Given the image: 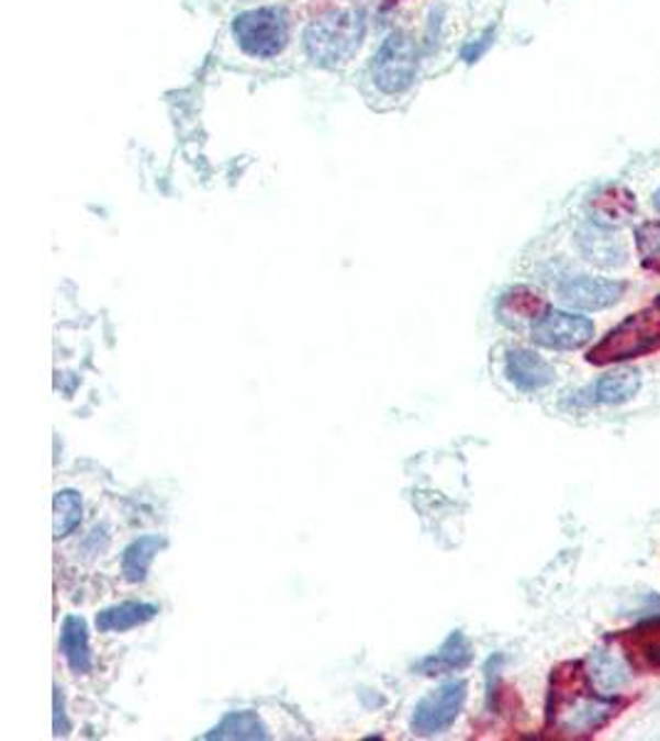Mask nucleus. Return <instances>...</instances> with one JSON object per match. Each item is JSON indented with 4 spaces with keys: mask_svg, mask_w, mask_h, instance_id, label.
<instances>
[{
    "mask_svg": "<svg viewBox=\"0 0 660 741\" xmlns=\"http://www.w3.org/2000/svg\"><path fill=\"white\" fill-rule=\"evenodd\" d=\"M584 675L589 687L594 689L596 695L616 697L630 685V680H634V667H630L624 652L604 645L596 648L584 660Z\"/></svg>",
    "mask_w": 660,
    "mask_h": 741,
    "instance_id": "obj_10",
    "label": "nucleus"
},
{
    "mask_svg": "<svg viewBox=\"0 0 660 741\" xmlns=\"http://www.w3.org/2000/svg\"><path fill=\"white\" fill-rule=\"evenodd\" d=\"M656 306H658V310H660V296H658V300H656Z\"/></svg>",
    "mask_w": 660,
    "mask_h": 741,
    "instance_id": "obj_24",
    "label": "nucleus"
},
{
    "mask_svg": "<svg viewBox=\"0 0 660 741\" xmlns=\"http://www.w3.org/2000/svg\"><path fill=\"white\" fill-rule=\"evenodd\" d=\"M624 280H606V277H589L574 274L559 282V296L571 310L579 312H601L618 304L626 294Z\"/></svg>",
    "mask_w": 660,
    "mask_h": 741,
    "instance_id": "obj_8",
    "label": "nucleus"
},
{
    "mask_svg": "<svg viewBox=\"0 0 660 741\" xmlns=\"http://www.w3.org/2000/svg\"><path fill=\"white\" fill-rule=\"evenodd\" d=\"M470 660H472L470 640L462 636L460 630H452L450 636L446 638V642H443V645L438 648V652H433V655L423 658L418 662V672H421V675H428V677L448 675V672L468 667Z\"/></svg>",
    "mask_w": 660,
    "mask_h": 741,
    "instance_id": "obj_13",
    "label": "nucleus"
},
{
    "mask_svg": "<svg viewBox=\"0 0 660 741\" xmlns=\"http://www.w3.org/2000/svg\"><path fill=\"white\" fill-rule=\"evenodd\" d=\"M60 652L75 675H87L92 670V648L87 622L80 616H67L60 628Z\"/></svg>",
    "mask_w": 660,
    "mask_h": 741,
    "instance_id": "obj_14",
    "label": "nucleus"
},
{
    "mask_svg": "<svg viewBox=\"0 0 660 741\" xmlns=\"http://www.w3.org/2000/svg\"><path fill=\"white\" fill-rule=\"evenodd\" d=\"M468 699V682L466 680H448L440 687L428 692L426 697L413 709L411 729L416 737H438L456 725L462 707Z\"/></svg>",
    "mask_w": 660,
    "mask_h": 741,
    "instance_id": "obj_6",
    "label": "nucleus"
},
{
    "mask_svg": "<svg viewBox=\"0 0 660 741\" xmlns=\"http://www.w3.org/2000/svg\"><path fill=\"white\" fill-rule=\"evenodd\" d=\"M653 205H656V211L660 213V188L653 193Z\"/></svg>",
    "mask_w": 660,
    "mask_h": 741,
    "instance_id": "obj_23",
    "label": "nucleus"
},
{
    "mask_svg": "<svg viewBox=\"0 0 660 741\" xmlns=\"http://www.w3.org/2000/svg\"><path fill=\"white\" fill-rule=\"evenodd\" d=\"M159 616V606L144 600H124L97 613V628L100 632H126Z\"/></svg>",
    "mask_w": 660,
    "mask_h": 741,
    "instance_id": "obj_15",
    "label": "nucleus"
},
{
    "mask_svg": "<svg viewBox=\"0 0 660 741\" xmlns=\"http://www.w3.org/2000/svg\"><path fill=\"white\" fill-rule=\"evenodd\" d=\"M418 53L406 33H391L373 55L371 77L381 92L401 94L416 82Z\"/></svg>",
    "mask_w": 660,
    "mask_h": 741,
    "instance_id": "obj_5",
    "label": "nucleus"
},
{
    "mask_svg": "<svg viewBox=\"0 0 660 741\" xmlns=\"http://www.w3.org/2000/svg\"><path fill=\"white\" fill-rule=\"evenodd\" d=\"M549 306L541 300V294L527 290V287H517V290L507 292L500 302V312L505 319H529L535 324Z\"/></svg>",
    "mask_w": 660,
    "mask_h": 741,
    "instance_id": "obj_18",
    "label": "nucleus"
},
{
    "mask_svg": "<svg viewBox=\"0 0 660 741\" xmlns=\"http://www.w3.org/2000/svg\"><path fill=\"white\" fill-rule=\"evenodd\" d=\"M532 341L541 349L551 351H577L591 344L596 334L594 322L589 316L564 310H547L532 324Z\"/></svg>",
    "mask_w": 660,
    "mask_h": 741,
    "instance_id": "obj_7",
    "label": "nucleus"
},
{
    "mask_svg": "<svg viewBox=\"0 0 660 741\" xmlns=\"http://www.w3.org/2000/svg\"><path fill=\"white\" fill-rule=\"evenodd\" d=\"M577 247L589 265L616 270L628 262V247L614 227L589 221L577 231Z\"/></svg>",
    "mask_w": 660,
    "mask_h": 741,
    "instance_id": "obj_9",
    "label": "nucleus"
},
{
    "mask_svg": "<svg viewBox=\"0 0 660 741\" xmlns=\"http://www.w3.org/2000/svg\"><path fill=\"white\" fill-rule=\"evenodd\" d=\"M363 33L367 20L359 10H332L304 30V49L314 65L339 67L357 55Z\"/></svg>",
    "mask_w": 660,
    "mask_h": 741,
    "instance_id": "obj_1",
    "label": "nucleus"
},
{
    "mask_svg": "<svg viewBox=\"0 0 660 741\" xmlns=\"http://www.w3.org/2000/svg\"><path fill=\"white\" fill-rule=\"evenodd\" d=\"M164 539L154 537V534H146V537L134 539L130 547L122 553V573L130 583H142L149 573L152 563L156 559V553L161 551Z\"/></svg>",
    "mask_w": 660,
    "mask_h": 741,
    "instance_id": "obj_17",
    "label": "nucleus"
},
{
    "mask_svg": "<svg viewBox=\"0 0 660 741\" xmlns=\"http://www.w3.org/2000/svg\"><path fill=\"white\" fill-rule=\"evenodd\" d=\"M55 539H65L82 524V497L75 490H57L55 502Z\"/></svg>",
    "mask_w": 660,
    "mask_h": 741,
    "instance_id": "obj_19",
    "label": "nucleus"
},
{
    "mask_svg": "<svg viewBox=\"0 0 660 741\" xmlns=\"http://www.w3.org/2000/svg\"><path fill=\"white\" fill-rule=\"evenodd\" d=\"M63 689H55V734L65 737L70 731V721L65 717V707H63Z\"/></svg>",
    "mask_w": 660,
    "mask_h": 741,
    "instance_id": "obj_22",
    "label": "nucleus"
},
{
    "mask_svg": "<svg viewBox=\"0 0 660 741\" xmlns=\"http://www.w3.org/2000/svg\"><path fill=\"white\" fill-rule=\"evenodd\" d=\"M577 682V677H574ZM618 701L616 697L596 695L589 687L586 675L584 685L574 687L571 692H564L551 682V701H549V725L555 727L559 734L567 737H589L594 731L604 729L611 717L616 715Z\"/></svg>",
    "mask_w": 660,
    "mask_h": 741,
    "instance_id": "obj_2",
    "label": "nucleus"
},
{
    "mask_svg": "<svg viewBox=\"0 0 660 741\" xmlns=\"http://www.w3.org/2000/svg\"><path fill=\"white\" fill-rule=\"evenodd\" d=\"M640 385H644V379H640L638 369H634V366H616V369L599 375L589 393L591 401L599 405H624L636 398Z\"/></svg>",
    "mask_w": 660,
    "mask_h": 741,
    "instance_id": "obj_12",
    "label": "nucleus"
},
{
    "mask_svg": "<svg viewBox=\"0 0 660 741\" xmlns=\"http://www.w3.org/2000/svg\"><path fill=\"white\" fill-rule=\"evenodd\" d=\"M628 645L638 650V655L644 658L648 667L660 670V616H653L640 622L636 630H630L626 638Z\"/></svg>",
    "mask_w": 660,
    "mask_h": 741,
    "instance_id": "obj_20",
    "label": "nucleus"
},
{
    "mask_svg": "<svg viewBox=\"0 0 660 741\" xmlns=\"http://www.w3.org/2000/svg\"><path fill=\"white\" fill-rule=\"evenodd\" d=\"M507 381L522 393H537L555 383L557 371L545 356L532 349H510L505 356Z\"/></svg>",
    "mask_w": 660,
    "mask_h": 741,
    "instance_id": "obj_11",
    "label": "nucleus"
},
{
    "mask_svg": "<svg viewBox=\"0 0 660 741\" xmlns=\"http://www.w3.org/2000/svg\"><path fill=\"white\" fill-rule=\"evenodd\" d=\"M660 346V310H644L618 322L594 349L586 353L589 363H620L646 356Z\"/></svg>",
    "mask_w": 660,
    "mask_h": 741,
    "instance_id": "obj_3",
    "label": "nucleus"
},
{
    "mask_svg": "<svg viewBox=\"0 0 660 741\" xmlns=\"http://www.w3.org/2000/svg\"><path fill=\"white\" fill-rule=\"evenodd\" d=\"M268 727L262 725V719L258 717V711L250 709H238V711H228L219 725H215L205 739H233V741H245V739H268Z\"/></svg>",
    "mask_w": 660,
    "mask_h": 741,
    "instance_id": "obj_16",
    "label": "nucleus"
},
{
    "mask_svg": "<svg viewBox=\"0 0 660 741\" xmlns=\"http://www.w3.org/2000/svg\"><path fill=\"white\" fill-rule=\"evenodd\" d=\"M233 35L253 57H275L288 45V18L278 8L245 10L233 20Z\"/></svg>",
    "mask_w": 660,
    "mask_h": 741,
    "instance_id": "obj_4",
    "label": "nucleus"
},
{
    "mask_svg": "<svg viewBox=\"0 0 660 741\" xmlns=\"http://www.w3.org/2000/svg\"><path fill=\"white\" fill-rule=\"evenodd\" d=\"M636 245L646 262L660 260V221H648L636 227Z\"/></svg>",
    "mask_w": 660,
    "mask_h": 741,
    "instance_id": "obj_21",
    "label": "nucleus"
}]
</instances>
